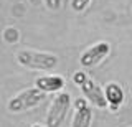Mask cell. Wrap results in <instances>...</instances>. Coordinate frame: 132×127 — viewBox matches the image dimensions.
<instances>
[{"label":"cell","mask_w":132,"mask_h":127,"mask_svg":"<svg viewBox=\"0 0 132 127\" xmlns=\"http://www.w3.org/2000/svg\"><path fill=\"white\" fill-rule=\"evenodd\" d=\"M18 64L28 69H40V71H50L58 64V58L51 53H41L33 50H22L16 53Z\"/></svg>","instance_id":"obj_1"},{"label":"cell","mask_w":132,"mask_h":127,"mask_svg":"<svg viewBox=\"0 0 132 127\" xmlns=\"http://www.w3.org/2000/svg\"><path fill=\"white\" fill-rule=\"evenodd\" d=\"M73 81L76 86H79V89L82 91V96H86V101L93 102V106H96L97 109H106L107 102L104 97V91L99 88V84L96 81H93L91 78L82 71H78L73 74Z\"/></svg>","instance_id":"obj_2"},{"label":"cell","mask_w":132,"mask_h":127,"mask_svg":"<svg viewBox=\"0 0 132 127\" xmlns=\"http://www.w3.org/2000/svg\"><path fill=\"white\" fill-rule=\"evenodd\" d=\"M45 99V92L40 91L38 88H28L23 89L22 92H18L8 101L7 109L10 112H23V111L33 109Z\"/></svg>","instance_id":"obj_3"},{"label":"cell","mask_w":132,"mask_h":127,"mask_svg":"<svg viewBox=\"0 0 132 127\" xmlns=\"http://www.w3.org/2000/svg\"><path fill=\"white\" fill-rule=\"evenodd\" d=\"M69 106H71V97L68 92H60L50 104L48 114H46V127H61L68 116Z\"/></svg>","instance_id":"obj_4"},{"label":"cell","mask_w":132,"mask_h":127,"mask_svg":"<svg viewBox=\"0 0 132 127\" xmlns=\"http://www.w3.org/2000/svg\"><path fill=\"white\" fill-rule=\"evenodd\" d=\"M109 51H111L109 43L99 41V43L93 45L91 48H88V50L82 53L81 58H79V63H81L82 68H93V66H96V64L101 63V61L109 55Z\"/></svg>","instance_id":"obj_5"},{"label":"cell","mask_w":132,"mask_h":127,"mask_svg":"<svg viewBox=\"0 0 132 127\" xmlns=\"http://www.w3.org/2000/svg\"><path fill=\"white\" fill-rule=\"evenodd\" d=\"M74 116L71 127H89L93 122V109L88 106L86 99H76L74 101Z\"/></svg>","instance_id":"obj_6"},{"label":"cell","mask_w":132,"mask_h":127,"mask_svg":"<svg viewBox=\"0 0 132 127\" xmlns=\"http://www.w3.org/2000/svg\"><path fill=\"white\" fill-rule=\"evenodd\" d=\"M35 88L43 92H56L64 88V79L61 76H41L35 81Z\"/></svg>","instance_id":"obj_7"},{"label":"cell","mask_w":132,"mask_h":127,"mask_svg":"<svg viewBox=\"0 0 132 127\" xmlns=\"http://www.w3.org/2000/svg\"><path fill=\"white\" fill-rule=\"evenodd\" d=\"M104 97H106L107 106H111V109L116 111L124 102V91H122V88L117 83H109L106 86Z\"/></svg>","instance_id":"obj_8"},{"label":"cell","mask_w":132,"mask_h":127,"mask_svg":"<svg viewBox=\"0 0 132 127\" xmlns=\"http://www.w3.org/2000/svg\"><path fill=\"white\" fill-rule=\"evenodd\" d=\"M89 2H91V0H73V2H71V7H73L74 12H82L86 7L89 5Z\"/></svg>","instance_id":"obj_9"},{"label":"cell","mask_w":132,"mask_h":127,"mask_svg":"<svg viewBox=\"0 0 132 127\" xmlns=\"http://www.w3.org/2000/svg\"><path fill=\"white\" fill-rule=\"evenodd\" d=\"M45 3H46V9L50 10H58L61 5V0H45Z\"/></svg>","instance_id":"obj_10"},{"label":"cell","mask_w":132,"mask_h":127,"mask_svg":"<svg viewBox=\"0 0 132 127\" xmlns=\"http://www.w3.org/2000/svg\"><path fill=\"white\" fill-rule=\"evenodd\" d=\"M31 127H43V125H40V124H33Z\"/></svg>","instance_id":"obj_11"}]
</instances>
